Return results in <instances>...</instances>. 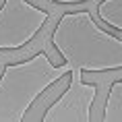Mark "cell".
Instances as JSON below:
<instances>
[{
	"label": "cell",
	"mask_w": 122,
	"mask_h": 122,
	"mask_svg": "<svg viewBox=\"0 0 122 122\" xmlns=\"http://www.w3.org/2000/svg\"><path fill=\"white\" fill-rule=\"evenodd\" d=\"M50 41L72 71L87 75L122 71V37L103 29L89 8L62 13Z\"/></svg>",
	"instance_id": "6da1fadb"
},
{
	"label": "cell",
	"mask_w": 122,
	"mask_h": 122,
	"mask_svg": "<svg viewBox=\"0 0 122 122\" xmlns=\"http://www.w3.org/2000/svg\"><path fill=\"white\" fill-rule=\"evenodd\" d=\"M71 71L66 62L54 64L44 50L4 64L0 72V122H25L31 106Z\"/></svg>",
	"instance_id": "7a4b0ae2"
},
{
	"label": "cell",
	"mask_w": 122,
	"mask_h": 122,
	"mask_svg": "<svg viewBox=\"0 0 122 122\" xmlns=\"http://www.w3.org/2000/svg\"><path fill=\"white\" fill-rule=\"evenodd\" d=\"M50 21V10L29 0L0 2V52L21 50L37 37Z\"/></svg>",
	"instance_id": "3957f363"
},
{
	"label": "cell",
	"mask_w": 122,
	"mask_h": 122,
	"mask_svg": "<svg viewBox=\"0 0 122 122\" xmlns=\"http://www.w3.org/2000/svg\"><path fill=\"white\" fill-rule=\"evenodd\" d=\"M97 83L83 81L81 71H71L62 95L44 110L41 122H91L97 99Z\"/></svg>",
	"instance_id": "277c9868"
},
{
	"label": "cell",
	"mask_w": 122,
	"mask_h": 122,
	"mask_svg": "<svg viewBox=\"0 0 122 122\" xmlns=\"http://www.w3.org/2000/svg\"><path fill=\"white\" fill-rule=\"evenodd\" d=\"M99 120H103V122H122V79L110 83Z\"/></svg>",
	"instance_id": "5b68a950"
},
{
	"label": "cell",
	"mask_w": 122,
	"mask_h": 122,
	"mask_svg": "<svg viewBox=\"0 0 122 122\" xmlns=\"http://www.w3.org/2000/svg\"><path fill=\"white\" fill-rule=\"evenodd\" d=\"M95 15L106 27L122 33V0H99Z\"/></svg>",
	"instance_id": "8992f818"
},
{
	"label": "cell",
	"mask_w": 122,
	"mask_h": 122,
	"mask_svg": "<svg viewBox=\"0 0 122 122\" xmlns=\"http://www.w3.org/2000/svg\"><path fill=\"white\" fill-rule=\"evenodd\" d=\"M54 4H60V6H77V4H83L87 0H50Z\"/></svg>",
	"instance_id": "52a82bcc"
}]
</instances>
